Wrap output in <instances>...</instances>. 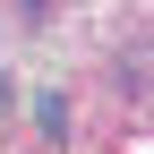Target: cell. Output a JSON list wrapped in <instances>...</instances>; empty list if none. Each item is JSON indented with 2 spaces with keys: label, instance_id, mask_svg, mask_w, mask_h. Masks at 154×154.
<instances>
[{
  "label": "cell",
  "instance_id": "obj_2",
  "mask_svg": "<svg viewBox=\"0 0 154 154\" xmlns=\"http://www.w3.org/2000/svg\"><path fill=\"white\" fill-rule=\"evenodd\" d=\"M34 120H43V137H60V128H69V103H60V94H34Z\"/></svg>",
  "mask_w": 154,
  "mask_h": 154
},
{
  "label": "cell",
  "instance_id": "obj_1",
  "mask_svg": "<svg viewBox=\"0 0 154 154\" xmlns=\"http://www.w3.org/2000/svg\"><path fill=\"white\" fill-rule=\"evenodd\" d=\"M120 77L146 94V86H154V43H128V51H120Z\"/></svg>",
  "mask_w": 154,
  "mask_h": 154
}]
</instances>
